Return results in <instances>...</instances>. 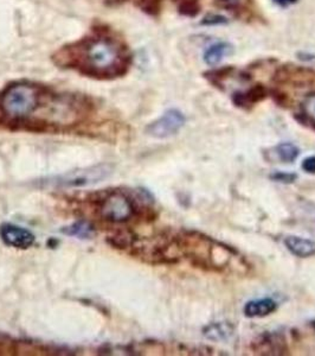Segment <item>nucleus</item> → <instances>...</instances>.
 Returning <instances> with one entry per match:
<instances>
[{
  "label": "nucleus",
  "instance_id": "9",
  "mask_svg": "<svg viewBox=\"0 0 315 356\" xmlns=\"http://www.w3.org/2000/svg\"><path fill=\"white\" fill-rule=\"evenodd\" d=\"M0 238L8 246L18 250H28L36 240L33 232L13 223H4L0 226Z\"/></svg>",
  "mask_w": 315,
  "mask_h": 356
},
{
  "label": "nucleus",
  "instance_id": "19",
  "mask_svg": "<svg viewBox=\"0 0 315 356\" xmlns=\"http://www.w3.org/2000/svg\"><path fill=\"white\" fill-rule=\"evenodd\" d=\"M301 168L305 172H307L309 175H315V156H311V157L303 159Z\"/></svg>",
  "mask_w": 315,
  "mask_h": 356
},
{
  "label": "nucleus",
  "instance_id": "16",
  "mask_svg": "<svg viewBox=\"0 0 315 356\" xmlns=\"http://www.w3.org/2000/svg\"><path fill=\"white\" fill-rule=\"evenodd\" d=\"M178 8L182 15L196 16L198 13V3L197 0H178Z\"/></svg>",
  "mask_w": 315,
  "mask_h": 356
},
{
  "label": "nucleus",
  "instance_id": "14",
  "mask_svg": "<svg viewBox=\"0 0 315 356\" xmlns=\"http://www.w3.org/2000/svg\"><path fill=\"white\" fill-rule=\"evenodd\" d=\"M274 151L276 158H279L280 162L282 163L295 162L300 156L299 147L291 143H281L275 146Z\"/></svg>",
  "mask_w": 315,
  "mask_h": 356
},
{
  "label": "nucleus",
  "instance_id": "5",
  "mask_svg": "<svg viewBox=\"0 0 315 356\" xmlns=\"http://www.w3.org/2000/svg\"><path fill=\"white\" fill-rule=\"evenodd\" d=\"M113 172V168L108 164L90 166L85 169L69 171L67 174L57 176L48 179V186L57 188H82V186H93L105 181Z\"/></svg>",
  "mask_w": 315,
  "mask_h": 356
},
{
  "label": "nucleus",
  "instance_id": "22",
  "mask_svg": "<svg viewBox=\"0 0 315 356\" xmlns=\"http://www.w3.org/2000/svg\"><path fill=\"white\" fill-rule=\"evenodd\" d=\"M110 1H117V0H110Z\"/></svg>",
  "mask_w": 315,
  "mask_h": 356
},
{
  "label": "nucleus",
  "instance_id": "3",
  "mask_svg": "<svg viewBox=\"0 0 315 356\" xmlns=\"http://www.w3.org/2000/svg\"><path fill=\"white\" fill-rule=\"evenodd\" d=\"M176 243L180 258L203 271L224 273L239 259L235 248L201 232L182 229L176 234Z\"/></svg>",
  "mask_w": 315,
  "mask_h": 356
},
{
  "label": "nucleus",
  "instance_id": "17",
  "mask_svg": "<svg viewBox=\"0 0 315 356\" xmlns=\"http://www.w3.org/2000/svg\"><path fill=\"white\" fill-rule=\"evenodd\" d=\"M271 181L274 182L282 183V184H291L296 181L298 175L289 174V172H274L271 175Z\"/></svg>",
  "mask_w": 315,
  "mask_h": 356
},
{
  "label": "nucleus",
  "instance_id": "4",
  "mask_svg": "<svg viewBox=\"0 0 315 356\" xmlns=\"http://www.w3.org/2000/svg\"><path fill=\"white\" fill-rule=\"evenodd\" d=\"M43 89L33 83L8 86L0 95V111L10 122H28L33 113L42 108Z\"/></svg>",
  "mask_w": 315,
  "mask_h": 356
},
{
  "label": "nucleus",
  "instance_id": "11",
  "mask_svg": "<svg viewBox=\"0 0 315 356\" xmlns=\"http://www.w3.org/2000/svg\"><path fill=\"white\" fill-rule=\"evenodd\" d=\"M288 251L298 258H311L315 255V241L296 235H288L284 239Z\"/></svg>",
  "mask_w": 315,
  "mask_h": 356
},
{
  "label": "nucleus",
  "instance_id": "20",
  "mask_svg": "<svg viewBox=\"0 0 315 356\" xmlns=\"http://www.w3.org/2000/svg\"><path fill=\"white\" fill-rule=\"evenodd\" d=\"M225 18H223L221 16H210L206 17L205 19L203 21V24L206 25H214V24H222L225 23Z\"/></svg>",
  "mask_w": 315,
  "mask_h": 356
},
{
  "label": "nucleus",
  "instance_id": "2",
  "mask_svg": "<svg viewBox=\"0 0 315 356\" xmlns=\"http://www.w3.org/2000/svg\"><path fill=\"white\" fill-rule=\"evenodd\" d=\"M276 102L295 119L315 131V74L305 69H283L273 86Z\"/></svg>",
  "mask_w": 315,
  "mask_h": 356
},
{
  "label": "nucleus",
  "instance_id": "12",
  "mask_svg": "<svg viewBox=\"0 0 315 356\" xmlns=\"http://www.w3.org/2000/svg\"><path fill=\"white\" fill-rule=\"evenodd\" d=\"M234 332V327L228 322H214L204 328V336L207 340L224 341Z\"/></svg>",
  "mask_w": 315,
  "mask_h": 356
},
{
  "label": "nucleus",
  "instance_id": "6",
  "mask_svg": "<svg viewBox=\"0 0 315 356\" xmlns=\"http://www.w3.org/2000/svg\"><path fill=\"white\" fill-rule=\"evenodd\" d=\"M99 214L107 222L125 223L137 214L133 200L122 191H113L105 195L99 203Z\"/></svg>",
  "mask_w": 315,
  "mask_h": 356
},
{
  "label": "nucleus",
  "instance_id": "18",
  "mask_svg": "<svg viewBox=\"0 0 315 356\" xmlns=\"http://www.w3.org/2000/svg\"><path fill=\"white\" fill-rule=\"evenodd\" d=\"M221 6L226 8H239L247 4L248 0H216Z\"/></svg>",
  "mask_w": 315,
  "mask_h": 356
},
{
  "label": "nucleus",
  "instance_id": "21",
  "mask_svg": "<svg viewBox=\"0 0 315 356\" xmlns=\"http://www.w3.org/2000/svg\"><path fill=\"white\" fill-rule=\"evenodd\" d=\"M312 328H313V330L315 332V321H313V322H311Z\"/></svg>",
  "mask_w": 315,
  "mask_h": 356
},
{
  "label": "nucleus",
  "instance_id": "10",
  "mask_svg": "<svg viewBox=\"0 0 315 356\" xmlns=\"http://www.w3.org/2000/svg\"><path fill=\"white\" fill-rule=\"evenodd\" d=\"M278 310V303L273 298L266 297L261 300H249L243 309L244 316L248 318H262L274 314Z\"/></svg>",
  "mask_w": 315,
  "mask_h": 356
},
{
  "label": "nucleus",
  "instance_id": "15",
  "mask_svg": "<svg viewBox=\"0 0 315 356\" xmlns=\"http://www.w3.org/2000/svg\"><path fill=\"white\" fill-rule=\"evenodd\" d=\"M63 233L70 235V236H77L80 239H90L95 232H94L93 226H90V223L78 221V222L73 223L71 226L67 227L65 229H63Z\"/></svg>",
  "mask_w": 315,
  "mask_h": 356
},
{
  "label": "nucleus",
  "instance_id": "1",
  "mask_svg": "<svg viewBox=\"0 0 315 356\" xmlns=\"http://www.w3.org/2000/svg\"><path fill=\"white\" fill-rule=\"evenodd\" d=\"M56 60L58 65L77 69L88 76L113 79L127 72L130 57L117 38L99 33L62 49Z\"/></svg>",
  "mask_w": 315,
  "mask_h": 356
},
{
  "label": "nucleus",
  "instance_id": "13",
  "mask_svg": "<svg viewBox=\"0 0 315 356\" xmlns=\"http://www.w3.org/2000/svg\"><path fill=\"white\" fill-rule=\"evenodd\" d=\"M231 45L228 43H217L206 50L204 61L209 65H219L223 58L230 54Z\"/></svg>",
  "mask_w": 315,
  "mask_h": 356
},
{
  "label": "nucleus",
  "instance_id": "7",
  "mask_svg": "<svg viewBox=\"0 0 315 356\" xmlns=\"http://www.w3.org/2000/svg\"><path fill=\"white\" fill-rule=\"evenodd\" d=\"M185 124V117L178 110L166 111L155 122H151L146 134L157 139H165L178 134Z\"/></svg>",
  "mask_w": 315,
  "mask_h": 356
},
{
  "label": "nucleus",
  "instance_id": "8",
  "mask_svg": "<svg viewBox=\"0 0 315 356\" xmlns=\"http://www.w3.org/2000/svg\"><path fill=\"white\" fill-rule=\"evenodd\" d=\"M251 349L259 355H286L288 354L287 340L281 332H264L253 341Z\"/></svg>",
  "mask_w": 315,
  "mask_h": 356
}]
</instances>
